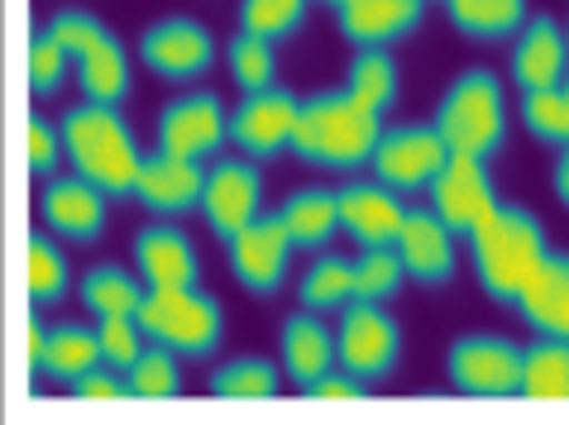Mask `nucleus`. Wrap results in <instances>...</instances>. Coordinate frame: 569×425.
<instances>
[{"instance_id":"obj_1","label":"nucleus","mask_w":569,"mask_h":425,"mask_svg":"<svg viewBox=\"0 0 569 425\" xmlns=\"http://www.w3.org/2000/svg\"><path fill=\"white\" fill-rule=\"evenodd\" d=\"M465 240L473 254V277H479L483 296H493L498 306H512L550 254L546 225L527 206H512V201H498Z\"/></svg>"},{"instance_id":"obj_2","label":"nucleus","mask_w":569,"mask_h":425,"mask_svg":"<svg viewBox=\"0 0 569 425\" xmlns=\"http://www.w3.org/2000/svg\"><path fill=\"white\" fill-rule=\"evenodd\" d=\"M62 159L82 182H91L106 201H124L134 192V172L144 163V153L134 144V130L124 124L120 105L87 101L62 115Z\"/></svg>"},{"instance_id":"obj_3","label":"nucleus","mask_w":569,"mask_h":425,"mask_svg":"<svg viewBox=\"0 0 569 425\" xmlns=\"http://www.w3.org/2000/svg\"><path fill=\"white\" fill-rule=\"evenodd\" d=\"M378 139H383V115L363 110L340 87V91H316L311 101H302L288 153H297L311 168L355 172V168H369Z\"/></svg>"},{"instance_id":"obj_4","label":"nucleus","mask_w":569,"mask_h":425,"mask_svg":"<svg viewBox=\"0 0 569 425\" xmlns=\"http://www.w3.org/2000/svg\"><path fill=\"white\" fill-rule=\"evenodd\" d=\"M436 134L446 139L450 153H469V159H498L508 144V91H502L498 72L469 68L446 87L436 105Z\"/></svg>"},{"instance_id":"obj_5","label":"nucleus","mask_w":569,"mask_h":425,"mask_svg":"<svg viewBox=\"0 0 569 425\" xmlns=\"http://www.w3.org/2000/svg\"><path fill=\"white\" fill-rule=\"evenodd\" d=\"M134 321L153 344H163L178 358H211L216 344L226 340V311L211 292H201V282H192V287H144Z\"/></svg>"},{"instance_id":"obj_6","label":"nucleus","mask_w":569,"mask_h":425,"mask_svg":"<svg viewBox=\"0 0 569 425\" xmlns=\"http://www.w3.org/2000/svg\"><path fill=\"white\" fill-rule=\"evenodd\" d=\"M43 29L62 43V53L77 58V77H82L87 101L120 105L130 97V53L120 49V39L91 10H58Z\"/></svg>"},{"instance_id":"obj_7","label":"nucleus","mask_w":569,"mask_h":425,"mask_svg":"<svg viewBox=\"0 0 569 425\" xmlns=\"http://www.w3.org/2000/svg\"><path fill=\"white\" fill-rule=\"evenodd\" d=\"M336 364L345 373L378 383L402 364V325L383 302H350L340 306L336 330Z\"/></svg>"},{"instance_id":"obj_8","label":"nucleus","mask_w":569,"mask_h":425,"mask_svg":"<svg viewBox=\"0 0 569 425\" xmlns=\"http://www.w3.org/2000/svg\"><path fill=\"white\" fill-rule=\"evenodd\" d=\"M446 377L465 397H517L521 344H512L508 335H465L450 344Z\"/></svg>"},{"instance_id":"obj_9","label":"nucleus","mask_w":569,"mask_h":425,"mask_svg":"<svg viewBox=\"0 0 569 425\" xmlns=\"http://www.w3.org/2000/svg\"><path fill=\"white\" fill-rule=\"evenodd\" d=\"M230 139V110L216 91H187L158 115V149L187 163H207Z\"/></svg>"},{"instance_id":"obj_10","label":"nucleus","mask_w":569,"mask_h":425,"mask_svg":"<svg viewBox=\"0 0 569 425\" xmlns=\"http://www.w3.org/2000/svg\"><path fill=\"white\" fill-rule=\"evenodd\" d=\"M446 159L450 149L436 134V124H398V130H383L369 168L392 192H426L436 182V172L446 168Z\"/></svg>"},{"instance_id":"obj_11","label":"nucleus","mask_w":569,"mask_h":425,"mask_svg":"<svg viewBox=\"0 0 569 425\" xmlns=\"http://www.w3.org/2000/svg\"><path fill=\"white\" fill-rule=\"evenodd\" d=\"M139 62L153 68L158 77H168V82H197V77L216 62V39H211L207 24L192 20V14H168V20L144 29V39H139Z\"/></svg>"},{"instance_id":"obj_12","label":"nucleus","mask_w":569,"mask_h":425,"mask_svg":"<svg viewBox=\"0 0 569 425\" xmlns=\"http://www.w3.org/2000/svg\"><path fill=\"white\" fill-rule=\"evenodd\" d=\"M297 110H302V101H297L288 87L249 91V97L230 110V139L254 163H268V159H278V153H288L292 130H297Z\"/></svg>"},{"instance_id":"obj_13","label":"nucleus","mask_w":569,"mask_h":425,"mask_svg":"<svg viewBox=\"0 0 569 425\" xmlns=\"http://www.w3.org/2000/svg\"><path fill=\"white\" fill-rule=\"evenodd\" d=\"M259 201H263V178H259V163L254 159H220L207 172V186H201V215L220 244H230L249 220L259 215Z\"/></svg>"},{"instance_id":"obj_14","label":"nucleus","mask_w":569,"mask_h":425,"mask_svg":"<svg viewBox=\"0 0 569 425\" xmlns=\"http://www.w3.org/2000/svg\"><path fill=\"white\" fill-rule=\"evenodd\" d=\"M226 254H230V267H234V277H240L244 292L273 296L282 282H288V263H292L297 249H292V240H288V230H282V220L259 211V215L249 220V225L226 244Z\"/></svg>"},{"instance_id":"obj_15","label":"nucleus","mask_w":569,"mask_h":425,"mask_svg":"<svg viewBox=\"0 0 569 425\" xmlns=\"http://www.w3.org/2000/svg\"><path fill=\"white\" fill-rule=\"evenodd\" d=\"M431 192V211L446 220L455 234H469L479 220L498 206L493 178H488L483 159H469V153H450L446 168L436 172V182L426 186Z\"/></svg>"},{"instance_id":"obj_16","label":"nucleus","mask_w":569,"mask_h":425,"mask_svg":"<svg viewBox=\"0 0 569 425\" xmlns=\"http://www.w3.org/2000/svg\"><path fill=\"white\" fill-rule=\"evenodd\" d=\"M336 206H340V230L350 234L359 249H392L402 234V192H392L383 182H345L336 186Z\"/></svg>"},{"instance_id":"obj_17","label":"nucleus","mask_w":569,"mask_h":425,"mask_svg":"<svg viewBox=\"0 0 569 425\" xmlns=\"http://www.w3.org/2000/svg\"><path fill=\"white\" fill-rule=\"evenodd\" d=\"M201 186H207V168L201 163H187V159H172V153H149L134 172V192L130 201H139L149 215H187L201 206Z\"/></svg>"},{"instance_id":"obj_18","label":"nucleus","mask_w":569,"mask_h":425,"mask_svg":"<svg viewBox=\"0 0 569 425\" xmlns=\"http://www.w3.org/2000/svg\"><path fill=\"white\" fill-rule=\"evenodd\" d=\"M426 20V0H345L336 6V29L355 49H392L417 34Z\"/></svg>"},{"instance_id":"obj_19","label":"nucleus","mask_w":569,"mask_h":425,"mask_svg":"<svg viewBox=\"0 0 569 425\" xmlns=\"http://www.w3.org/2000/svg\"><path fill=\"white\" fill-rule=\"evenodd\" d=\"M455 234L436 211H407L402 234H398V259L407 267V277L421 287H446L455 277Z\"/></svg>"},{"instance_id":"obj_20","label":"nucleus","mask_w":569,"mask_h":425,"mask_svg":"<svg viewBox=\"0 0 569 425\" xmlns=\"http://www.w3.org/2000/svg\"><path fill=\"white\" fill-rule=\"evenodd\" d=\"M106 192H97L91 182L72 178H49L43 186V225L68 244H97L106 230Z\"/></svg>"},{"instance_id":"obj_21","label":"nucleus","mask_w":569,"mask_h":425,"mask_svg":"<svg viewBox=\"0 0 569 425\" xmlns=\"http://www.w3.org/2000/svg\"><path fill=\"white\" fill-rule=\"evenodd\" d=\"M569 77V43H565V29L550 20V14H536L517 29V43H512V82L521 91H546V87H560Z\"/></svg>"},{"instance_id":"obj_22","label":"nucleus","mask_w":569,"mask_h":425,"mask_svg":"<svg viewBox=\"0 0 569 425\" xmlns=\"http://www.w3.org/2000/svg\"><path fill=\"white\" fill-rule=\"evenodd\" d=\"M134 267H139L144 287H192V282H201V254L178 225L139 230Z\"/></svg>"},{"instance_id":"obj_23","label":"nucleus","mask_w":569,"mask_h":425,"mask_svg":"<svg viewBox=\"0 0 569 425\" xmlns=\"http://www.w3.org/2000/svg\"><path fill=\"white\" fill-rule=\"evenodd\" d=\"M512 306L536 335L569 340V254H556V249H550L546 263L536 267V277L521 287V296Z\"/></svg>"},{"instance_id":"obj_24","label":"nucleus","mask_w":569,"mask_h":425,"mask_svg":"<svg viewBox=\"0 0 569 425\" xmlns=\"http://www.w3.org/2000/svg\"><path fill=\"white\" fill-rule=\"evenodd\" d=\"M278 344H282V373H288L297 387H307L326 368H336V335L326 330L321 311L302 306L297 316H288V321H282Z\"/></svg>"},{"instance_id":"obj_25","label":"nucleus","mask_w":569,"mask_h":425,"mask_svg":"<svg viewBox=\"0 0 569 425\" xmlns=\"http://www.w3.org/2000/svg\"><path fill=\"white\" fill-rule=\"evenodd\" d=\"M282 230H288L292 249H302V254H321V249L340 234V206H336V192L330 186H302V192H292L282 201Z\"/></svg>"},{"instance_id":"obj_26","label":"nucleus","mask_w":569,"mask_h":425,"mask_svg":"<svg viewBox=\"0 0 569 425\" xmlns=\"http://www.w3.org/2000/svg\"><path fill=\"white\" fill-rule=\"evenodd\" d=\"M517 397L569 402V340L536 335V344L521 350V387H517Z\"/></svg>"},{"instance_id":"obj_27","label":"nucleus","mask_w":569,"mask_h":425,"mask_svg":"<svg viewBox=\"0 0 569 425\" xmlns=\"http://www.w3.org/2000/svg\"><path fill=\"white\" fill-rule=\"evenodd\" d=\"M345 91L373 115H388L402 97V72H398V58L388 49H359L350 72H345Z\"/></svg>"},{"instance_id":"obj_28","label":"nucleus","mask_w":569,"mask_h":425,"mask_svg":"<svg viewBox=\"0 0 569 425\" xmlns=\"http://www.w3.org/2000/svg\"><path fill=\"white\" fill-rule=\"evenodd\" d=\"M446 20L469 39L498 43V39H517V29L531 14L527 0H446Z\"/></svg>"},{"instance_id":"obj_29","label":"nucleus","mask_w":569,"mask_h":425,"mask_svg":"<svg viewBox=\"0 0 569 425\" xmlns=\"http://www.w3.org/2000/svg\"><path fill=\"white\" fill-rule=\"evenodd\" d=\"M97 364H101L97 330H87V325H53L49 335H43V364H39V373L58 377V383H72L77 373H87Z\"/></svg>"},{"instance_id":"obj_30","label":"nucleus","mask_w":569,"mask_h":425,"mask_svg":"<svg viewBox=\"0 0 569 425\" xmlns=\"http://www.w3.org/2000/svg\"><path fill=\"white\" fill-rule=\"evenodd\" d=\"M82 302L97 321L101 316H134L139 302H144V282L116 263H101L82 277Z\"/></svg>"},{"instance_id":"obj_31","label":"nucleus","mask_w":569,"mask_h":425,"mask_svg":"<svg viewBox=\"0 0 569 425\" xmlns=\"http://www.w3.org/2000/svg\"><path fill=\"white\" fill-rule=\"evenodd\" d=\"M297 296H302L307 311H340V306H350L355 302V259L321 254V259L307 267V277H302V287H297Z\"/></svg>"},{"instance_id":"obj_32","label":"nucleus","mask_w":569,"mask_h":425,"mask_svg":"<svg viewBox=\"0 0 569 425\" xmlns=\"http://www.w3.org/2000/svg\"><path fill=\"white\" fill-rule=\"evenodd\" d=\"M211 392L230 402H268L278 392V364H268L259 354L230 358V364H220L211 373Z\"/></svg>"},{"instance_id":"obj_33","label":"nucleus","mask_w":569,"mask_h":425,"mask_svg":"<svg viewBox=\"0 0 569 425\" xmlns=\"http://www.w3.org/2000/svg\"><path fill=\"white\" fill-rule=\"evenodd\" d=\"M130 397H144V402H163V397H178L182 392V368H178V354L163 350V344H144V354L134 358L130 368Z\"/></svg>"},{"instance_id":"obj_34","label":"nucleus","mask_w":569,"mask_h":425,"mask_svg":"<svg viewBox=\"0 0 569 425\" xmlns=\"http://www.w3.org/2000/svg\"><path fill=\"white\" fill-rule=\"evenodd\" d=\"M407 282L398 249H359L355 259V302H392Z\"/></svg>"},{"instance_id":"obj_35","label":"nucleus","mask_w":569,"mask_h":425,"mask_svg":"<svg viewBox=\"0 0 569 425\" xmlns=\"http://www.w3.org/2000/svg\"><path fill=\"white\" fill-rule=\"evenodd\" d=\"M521 124L531 139L541 144H569V91L565 87H546V91H521Z\"/></svg>"},{"instance_id":"obj_36","label":"nucleus","mask_w":569,"mask_h":425,"mask_svg":"<svg viewBox=\"0 0 569 425\" xmlns=\"http://www.w3.org/2000/svg\"><path fill=\"white\" fill-rule=\"evenodd\" d=\"M307 10H311V0H244L240 29L244 34L268 39V43H282L307 24Z\"/></svg>"},{"instance_id":"obj_37","label":"nucleus","mask_w":569,"mask_h":425,"mask_svg":"<svg viewBox=\"0 0 569 425\" xmlns=\"http://www.w3.org/2000/svg\"><path fill=\"white\" fill-rule=\"evenodd\" d=\"M68 259L53 244V234H34L29 240V302L34 306H53L68 292Z\"/></svg>"},{"instance_id":"obj_38","label":"nucleus","mask_w":569,"mask_h":425,"mask_svg":"<svg viewBox=\"0 0 569 425\" xmlns=\"http://www.w3.org/2000/svg\"><path fill=\"white\" fill-rule=\"evenodd\" d=\"M230 77L240 82L244 97H249V91L278 87V53H273V43L240 29V34L230 39Z\"/></svg>"},{"instance_id":"obj_39","label":"nucleus","mask_w":569,"mask_h":425,"mask_svg":"<svg viewBox=\"0 0 569 425\" xmlns=\"http://www.w3.org/2000/svg\"><path fill=\"white\" fill-rule=\"evenodd\" d=\"M97 344H101V364H110V368L124 373L139 354H144L149 335L139 330L134 316H101V321H97Z\"/></svg>"},{"instance_id":"obj_40","label":"nucleus","mask_w":569,"mask_h":425,"mask_svg":"<svg viewBox=\"0 0 569 425\" xmlns=\"http://www.w3.org/2000/svg\"><path fill=\"white\" fill-rule=\"evenodd\" d=\"M68 53H62V43L49 34V29H39L34 43H29V87H34V97H58L62 77H68Z\"/></svg>"},{"instance_id":"obj_41","label":"nucleus","mask_w":569,"mask_h":425,"mask_svg":"<svg viewBox=\"0 0 569 425\" xmlns=\"http://www.w3.org/2000/svg\"><path fill=\"white\" fill-rule=\"evenodd\" d=\"M68 387H72V397H82V402H124L130 397V377H124L120 368H110V364L77 373Z\"/></svg>"},{"instance_id":"obj_42","label":"nucleus","mask_w":569,"mask_h":425,"mask_svg":"<svg viewBox=\"0 0 569 425\" xmlns=\"http://www.w3.org/2000/svg\"><path fill=\"white\" fill-rule=\"evenodd\" d=\"M62 159V130L49 124L43 115L29 120V172H43V178H53V168Z\"/></svg>"},{"instance_id":"obj_43","label":"nucleus","mask_w":569,"mask_h":425,"mask_svg":"<svg viewBox=\"0 0 569 425\" xmlns=\"http://www.w3.org/2000/svg\"><path fill=\"white\" fill-rule=\"evenodd\" d=\"M302 392H307V397H316V402H359L363 392H369V383L355 377V373H345L336 364V368H326L321 377H316V383H307Z\"/></svg>"},{"instance_id":"obj_44","label":"nucleus","mask_w":569,"mask_h":425,"mask_svg":"<svg viewBox=\"0 0 569 425\" xmlns=\"http://www.w3.org/2000/svg\"><path fill=\"white\" fill-rule=\"evenodd\" d=\"M550 182H556V201L569 211V144L560 149V159H556V168H550Z\"/></svg>"},{"instance_id":"obj_45","label":"nucleus","mask_w":569,"mask_h":425,"mask_svg":"<svg viewBox=\"0 0 569 425\" xmlns=\"http://www.w3.org/2000/svg\"><path fill=\"white\" fill-rule=\"evenodd\" d=\"M43 335H49V330H43L39 321L29 325V373H39V364H43Z\"/></svg>"},{"instance_id":"obj_46","label":"nucleus","mask_w":569,"mask_h":425,"mask_svg":"<svg viewBox=\"0 0 569 425\" xmlns=\"http://www.w3.org/2000/svg\"><path fill=\"white\" fill-rule=\"evenodd\" d=\"M321 6H330V10H336V6H345V0H321Z\"/></svg>"},{"instance_id":"obj_47","label":"nucleus","mask_w":569,"mask_h":425,"mask_svg":"<svg viewBox=\"0 0 569 425\" xmlns=\"http://www.w3.org/2000/svg\"><path fill=\"white\" fill-rule=\"evenodd\" d=\"M565 43H569V24H565Z\"/></svg>"}]
</instances>
